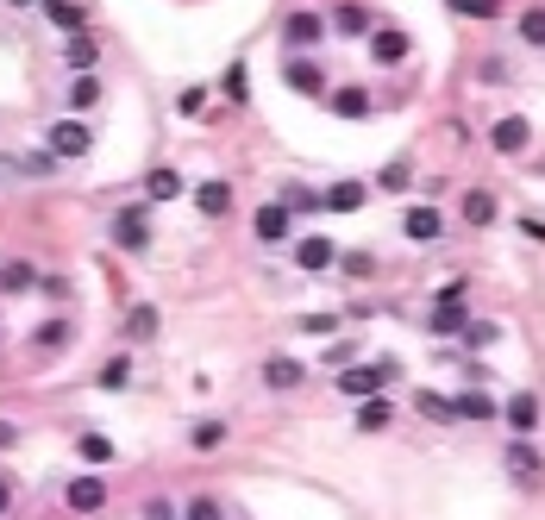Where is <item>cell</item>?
I'll list each match as a JSON object with an SVG mask.
<instances>
[{"instance_id":"cell-1","label":"cell","mask_w":545,"mask_h":520,"mask_svg":"<svg viewBox=\"0 0 545 520\" xmlns=\"http://www.w3.org/2000/svg\"><path fill=\"white\" fill-rule=\"evenodd\" d=\"M44 151H51L57 163H82L88 151H94V126L88 120H76V113H63V120L44 132Z\"/></svg>"},{"instance_id":"cell-2","label":"cell","mask_w":545,"mask_h":520,"mask_svg":"<svg viewBox=\"0 0 545 520\" xmlns=\"http://www.w3.org/2000/svg\"><path fill=\"white\" fill-rule=\"evenodd\" d=\"M395 376H401L395 358H383V364H351V370L339 376V395H345V401H370V395H383Z\"/></svg>"},{"instance_id":"cell-3","label":"cell","mask_w":545,"mask_h":520,"mask_svg":"<svg viewBox=\"0 0 545 520\" xmlns=\"http://www.w3.org/2000/svg\"><path fill=\"white\" fill-rule=\"evenodd\" d=\"M282 44H289V57H314L326 44V13H314V7L289 13V19H282Z\"/></svg>"},{"instance_id":"cell-4","label":"cell","mask_w":545,"mask_h":520,"mask_svg":"<svg viewBox=\"0 0 545 520\" xmlns=\"http://www.w3.org/2000/svg\"><path fill=\"white\" fill-rule=\"evenodd\" d=\"M107 232H113V245H120V251H151V207L145 201H138V207H120V214H113L107 220Z\"/></svg>"},{"instance_id":"cell-5","label":"cell","mask_w":545,"mask_h":520,"mask_svg":"<svg viewBox=\"0 0 545 520\" xmlns=\"http://www.w3.org/2000/svg\"><path fill=\"white\" fill-rule=\"evenodd\" d=\"M502 470H508L520 489H539V483H545V458H539L533 439H508V445H502Z\"/></svg>"},{"instance_id":"cell-6","label":"cell","mask_w":545,"mask_h":520,"mask_svg":"<svg viewBox=\"0 0 545 520\" xmlns=\"http://www.w3.org/2000/svg\"><path fill=\"white\" fill-rule=\"evenodd\" d=\"M282 88L307 94V101H326V88H333V82H326V63L320 57H289V63H282Z\"/></svg>"},{"instance_id":"cell-7","label":"cell","mask_w":545,"mask_h":520,"mask_svg":"<svg viewBox=\"0 0 545 520\" xmlns=\"http://www.w3.org/2000/svg\"><path fill=\"white\" fill-rule=\"evenodd\" d=\"M495 420H508V439H533L539 433V395L533 389H514L502 408H495Z\"/></svg>"},{"instance_id":"cell-8","label":"cell","mask_w":545,"mask_h":520,"mask_svg":"<svg viewBox=\"0 0 545 520\" xmlns=\"http://www.w3.org/2000/svg\"><path fill=\"white\" fill-rule=\"evenodd\" d=\"M533 145V120H520V113H502V120L489 126V151L495 157H527Z\"/></svg>"},{"instance_id":"cell-9","label":"cell","mask_w":545,"mask_h":520,"mask_svg":"<svg viewBox=\"0 0 545 520\" xmlns=\"http://www.w3.org/2000/svg\"><path fill=\"white\" fill-rule=\"evenodd\" d=\"M401 239H408V245H439L445 239V214H439V207H401Z\"/></svg>"},{"instance_id":"cell-10","label":"cell","mask_w":545,"mask_h":520,"mask_svg":"<svg viewBox=\"0 0 545 520\" xmlns=\"http://www.w3.org/2000/svg\"><path fill=\"white\" fill-rule=\"evenodd\" d=\"M370 57L383 63V69L408 63V57H414V38H408V26H370Z\"/></svg>"},{"instance_id":"cell-11","label":"cell","mask_w":545,"mask_h":520,"mask_svg":"<svg viewBox=\"0 0 545 520\" xmlns=\"http://www.w3.org/2000/svg\"><path fill=\"white\" fill-rule=\"evenodd\" d=\"M107 495H113L107 477H69V483H63V508H69V514H101Z\"/></svg>"},{"instance_id":"cell-12","label":"cell","mask_w":545,"mask_h":520,"mask_svg":"<svg viewBox=\"0 0 545 520\" xmlns=\"http://www.w3.org/2000/svg\"><path fill=\"white\" fill-rule=\"evenodd\" d=\"M326 107H333L339 120H370V113H376V94L364 82H339V88H326Z\"/></svg>"},{"instance_id":"cell-13","label":"cell","mask_w":545,"mask_h":520,"mask_svg":"<svg viewBox=\"0 0 545 520\" xmlns=\"http://www.w3.org/2000/svg\"><path fill=\"white\" fill-rule=\"evenodd\" d=\"M326 38H370V7L364 0H339L326 13Z\"/></svg>"},{"instance_id":"cell-14","label":"cell","mask_w":545,"mask_h":520,"mask_svg":"<svg viewBox=\"0 0 545 520\" xmlns=\"http://www.w3.org/2000/svg\"><path fill=\"white\" fill-rule=\"evenodd\" d=\"M69 345H76V320H69V314H51V320H44L38 333H32V351H38V358H51V351H69Z\"/></svg>"},{"instance_id":"cell-15","label":"cell","mask_w":545,"mask_h":520,"mask_svg":"<svg viewBox=\"0 0 545 520\" xmlns=\"http://www.w3.org/2000/svg\"><path fill=\"white\" fill-rule=\"evenodd\" d=\"M38 13L51 19V26L63 32V38H76V32H88V7L82 0H38Z\"/></svg>"},{"instance_id":"cell-16","label":"cell","mask_w":545,"mask_h":520,"mask_svg":"<svg viewBox=\"0 0 545 520\" xmlns=\"http://www.w3.org/2000/svg\"><path fill=\"white\" fill-rule=\"evenodd\" d=\"M364 201H370V188H364V182H351V176H339V182L320 195V207H326V214H358Z\"/></svg>"},{"instance_id":"cell-17","label":"cell","mask_w":545,"mask_h":520,"mask_svg":"<svg viewBox=\"0 0 545 520\" xmlns=\"http://www.w3.org/2000/svg\"><path fill=\"white\" fill-rule=\"evenodd\" d=\"M289 226H295V214H289L282 201H264V207H257V245H282V239H289Z\"/></svg>"},{"instance_id":"cell-18","label":"cell","mask_w":545,"mask_h":520,"mask_svg":"<svg viewBox=\"0 0 545 520\" xmlns=\"http://www.w3.org/2000/svg\"><path fill=\"white\" fill-rule=\"evenodd\" d=\"M333 257H339L333 239H320V232H314V239L295 245V270H301V276H320V270H333Z\"/></svg>"},{"instance_id":"cell-19","label":"cell","mask_w":545,"mask_h":520,"mask_svg":"<svg viewBox=\"0 0 545 520\" xmlns=\"http://www.w3.org/2000/svg\"><path fill=\"white\" fill-rule=\"evenodd\" d=\"M195 207H201V220H226L232 214V182H220V176L201 182L195 188Z\"/></svg>"},{"instance_id":"cell-20","label":"cell","mask_w":545,"mask_h":520,"mask_svg":"<svg viewBox=\"0 0 545 520\" xmlns=\"http://www.w3.org/2000/svg\"><path fill=\"white\" fill-rule=\"evenodd\" d=\"M458 220L464 226H495V195H489V188H464V195H458Z\"/></svg>"},{"instance_id":"cell-21","label":"cell","mask_w":545,"mask_h":520,"mask_svg":"<svg viewBox=\"0 0 545 520\" xmlns=\"http://www.w3.org/2000/svg\"><path fill=\"white\" fill-rule=\"evenodd\" d=\"M264 383H270L276 395H289V389L307 383V364H295V358H264Z\"/></svg>"},{"instance_id":"cell-22","label":"cell","mask_w":545,"mask_h":520,"mask_svg":"<svg viewBox=\"0 0 545 520\" xmlns=\"http://www.w3.org/2000/svg\"><path fill=\"white\" fill-rule=\"evenodd\" d=\"M101 101H107V82L94 76V69H88V76H76V82H69V113H76V120H82L88 107H101Z\"/></svg>"},{"instance_id":"cell-23","label":"cell","mask_w":545,"mask_h":520,"mask_svg":"<svg viewBox=\"0 0 545 520\" xmlns=\"http://www.w3.org/2000/svg\"><path fill=\"white\" fill-rule=\"evenodd\" d=\"M452 414L470 420V427H489V420H495V401L483 389H464V395H452Z\"/></svg>"},{"instance_id":"cell-24","label":"cell","mask_w":545,"mask_h":520,"mask_svg":"<svg viewBox=\"0 0 545 520\" xmlns=\"http://www.w3.org/2000/svg\"><path fill=\"white\" fill-rule=\"evenodd\" d=\"M464 320H470V307H464V301H445V307H433L426 333H433V339H458V333H464Z\"/></svg>"},{"instance_id":"cell-25","label":"cell","mask_w":545,"mask_h":520,"mask_svg":"<svg viewBox=\"0 0 545 520\" xmlns=\"http://www.w3.org/2000/svg\"><path fill=\"white\" fill-rule=\"evenodd\" d=\"M489 345H502V326H495V320H464L458 351H470V358H477V351H489Z\"/></svg>"},{"instance_id":"cell-26","label":"cell","mask_w":545,"mask_h":520,"mask_svg":"<svg viewBox=\"0 0 545 520\" xmlns=\"http://www.w3.org/2000/svg\"><path fill=\"white\" fill-rule=\"evenodd\" d=\"M395 427V408L383 395H370V401H358V433H389Z\"/></svg>"},{"instance_id":"cell-27","label":"cell","mask_w":545,"mask_h":520,"mask_svg":"<svg viewBox=\"0 0 545 520\" xmlns=\"http://www.w3.org/2000/svg\"><path fill=\"white\" fill-rule=\"evenodd\" d=\"M63 57H69V69H76V76H88V69H94V63H101V44H94L88 32H76V38H69V44H63Z\"/></svg>"},{"instance_id":"cell-28","label":"cell","mask_w":545,"mask_h":520,"mask_svg":"<svg viewBox=\"0 0 545 520\" xmlns=\"http://www.w3.org/2000/svg\"><path fill=\"white\" fill-rule=\"evenodd\" d=\"M157 326H163V314H157L151 301H138L132 314H126V339H138V345H145V339H157Z\"/></svg>"},{"instance_id":"cell-29","label":"cell","mask_w":545,"mask_h":520,"mask_svg":"<svg viewBox=\"0 0 545 520\" xmlns=\"http://www.w3.org/2000/svg\"><path fill=\"white\" fill-rule=\"evenodd\" d=\"M282 207H289V214H301V220H314L320 214V195L307 182H282Z\"/></svg>"},{"instance_id":"cell-30","label":"cell","mask_w":545,"mask_h":520,"mask_svg":"<svg viewBox=\"0 0 545 520\" xmlns=\"http://www.w3.org/2000/svg\"><path fill=\"white\" fill-rule=\"evenodd\" d=\"M76 458H82V464H113L120 452H113L107 433H76Z\"/></svg>"},{"instance_id":"cell-31","label":"cell","mask_w":545,"mask_h":520,"mask_svg":"<svg viewBox=\"0 0 545 520\" xmlns=\"http://www.w3.org/2000/svg\"><path fill=\"white\" fill-rule=\"evenodd\" d=\"M176 195H182V176H176V170H151V176H145V201H151V207L176 201Z\"/></svg>"},{"instance_id":"cell-32","label":"cell","mask_w":545,"mask_h":520,"mask_svg":"<svg viewBox=\"0 0 545 520\" xmlns=\"http://www.w3.org/2000/svg\"><path fill=\"white\" fill-rule=\"evenodd\" d=\"M26 289H38L32 264H0V295H26Z\"/></svg>"},{"instance_id":"cell-33","label":"cell","mask_w":545,"mask_h":520,"mask_svg":"<svg viewBox=\"0 0 545 520\" xmlns=\"http://www.w3.org/2000/svg\"><path fill=\"white\" fill-rule=\"evenodd\" d=\"M414 408H420L426 420H439V427H458V414H452V401H445V395H433V389H420V395H414Z\"/></svg>"},{"instance_id":"cell-34","label":"cell","mask_w":545,"mask_h":520,"mask_svg":"<svg viewBox=\"0 0 545 520\" xmlns=\"http://www.w3.org/2000/svg\"><path fill=\"white\" fill-rule=\"evenodd\" d=\"M408 182H414V163L408 157H395L383 176H376V188H383V195H408Z\"/></svg>"},{"instance_id":"cell-35","label":"cell","mask_w":545,"mask_h":520,"mask_svg":"<svg viewBox=\"0 0 545 520\" xmlns=\"http://www.w3.org/2000/svg\"><path fill=\"white\" fill-rule=\"evenodd\" d=\"M514 32H520V44H533V51H545V7H527Z\"/></svg>"},{"instance_id":"cell-36","label":"cell","mask_w":545,"mask_h":520,"mask_svg":"<svg viewBox=\"0 0 545 520\" xmlns=\"http://www.w3.org/2000/svg\"><path fill=\"white\" fill-rule=\"evenodd\" d=\"M176 520H226V508L213 502V495H188V502L176 508Z\"/></svg>"},{"instance_id":"cell-37","label":"cell","mask_w":545,"mask_h":520,"mask_svg":"<svg viewBox=\"0 0 545 520\" xmlns=\"http://www.w3.org/2000/svg\"><path fill=\"white\" fill-rule=\"evenodd\" d=\"M188 445H195V452H220V445H226V420H201V427L188 433Z\"/></svg>"},{"instance_id":"cell-38","label":"cell","mask_w":545,"mask_h":520,"mask_svg":"<svg viewBox=\"0 0 545 520\" xmlns=\"http://www.w3.org/2000/svg\"><path fill=\"white\" fill-rule=\"evenodd\" d=\"M94 383H101V389H126V383H132V358H107Z\"/></svg>"},{"instance_id":"cell-39","label":"cell","mask_w":545,"mask_h":520,"mask_svg":"<svg viewBox=\"0 0 545 520\" xmlns=\"http://www.w3.org/2000/svg\"><path fill=\"white\" fill-rule=\"evenodd\" d=\"M333 264H339L345 276H370V270H376V257H370V251H339Z\"/></svg>"},{"instance_id":"cell-40","label":"cell","mask_w":545,"mask_h":520,"mask_svg":"<svg viewBox=\"0 0 545 520\" xmlns=\"http://www.w3.org/2000/svg\"><path fill=\"white\" fill-rule=\"evenodd\" d=\"M301 333H307V339H333V333H339V314H307Z\"/></svg>"},{"instance_id":"cell-41","label":"cell","mask_w":545,"mask_h":520,"mask_svg":"<svg viewBox=\"0 0 545 520\" xmlns=\"http://www.w3.org/2000/svg\"><path fill=\"white\" fill-rule=\"evenodd\" d=\"M452 7L470 13V19H495V13H502V0H452Z\"/></svg>"},{"instance_id":"cell-42","label":"cell","mask_w":545,"mask_h":520,"mask_svg":"<svg viewBox=\"0 0 545 520\" xmlns=\"http://www.w3.org/2000/svg\"><path fill=\"white\" fill-rule=\"evenodd\" d=\"M458 376H464V389H483V383H489V364H483V358H464Z\"/></svg>"},{"instance_id":"cell-43","label":"cell","mask_w":545,"mask_h":520,"mask_svg":"<svg viewBox=\"0 0 545 520\" xmlns=\"http://www.w3.org/2000/svg\"><path fill=\"white\" fill-rule=\"evenodd\" d=\"M477 82H508V63L502 57H483L477 63Z\"/></svg>"},{"instance_id":"cell-44","label":"cell","mask_w":545,"mask_h":520,"mask_svg":"<svg viewBox=\"0 0 545 520\" xmlns=\"http://www.w3.org/2000/svg\"><path fill=\"white\" fill-rule=\"evenodd\" d=\"M226 94H232V101H245V63L226 69Z\"/></svg>"},{"instance_id":"cell-45","label":"cell","mask_w":545,"mask_h":520,"mask_svg":"<svg viewBox=\"0 0 545 520\" xmlns=\"http://www.w3.org/2000/svg\"><path fill=\"white\" fill-rule=\"evenodd\" d=\"M138 520H176V508H170V502L157 495V502H145V514H138Z\"/></svg>"},{"instance_id":"cell-46","label":"cell","mask_w":545,"mask_h":520,"mask_svg":"<svg viewBox=\"0 0 545 520\" xmlns=\"http://www.w3.org/2000/svg\"><path fill=\"white\" fill-rule=\"evenodd\" d=\"M13 502H19V489H13V477H0V520L13 514Z\"/></svg>"},{"instance_id":"cell-47","label":"cell","mask_w":545,"mask_h":520,"mask_svg":"<svg viewBox=\"0 0 545 520\" xmlns=\"http://www.w3.org/2000/svg\"><path fill=\"white\" fill-rule=\"evenodd\" d=\"M207 107V88H182V113H201Z\"/></svg>"},{"instance_id":"cell-48","label":"cell","mask_w":545,"mask_h":520,"mask_svg":"<svg viewBox=\"0 0 545 520\" xmlns=\"http://www.w3.org/2000/svg\"><path fill=\"white\" fill-rule=\"evenodd\" d=\"M13 445H19V427H13V420H0V452H13Z\"/></svg>"},{"instance_id":"cell-49","label":"cell","mask_w":545,"mask_h":520,"mask_svg":"<svg viewBox=\"0 0 545 520\" xmlns=\"http://www.w3.org/2000/svg\"><path fill=\"white\" fill-rule=\"evenodd\" d=\"M520 232H527V239H539V245H545V220H533V214H527V220H520Z\"/></svg>"},{"instance_id":"cell-50","label":"cell","mask_w":545,"mask_h":520,"mask_svg":"<svg viewBox=\"0 0 545 520\" xmlns=\"http://www.w3.org/2000/svg\"><path fill=\"white\" fill-rule=\"evenodd\" d=\"M7 7H38V0H7Z\"/></svg>"},{"instance_id":"cell-51","label":"cell","mask_w":545,"mask_h":520,"mask_svg":"<svg viewBox=\"0 0 545 520\" xmlns=\"http://www.w3.org/2000/svg\"><path fill=\"white\" fill-rule=\"evenodd\" d=\"M0 345H7V326H0Z\"/></svg>"}]
</instances>
